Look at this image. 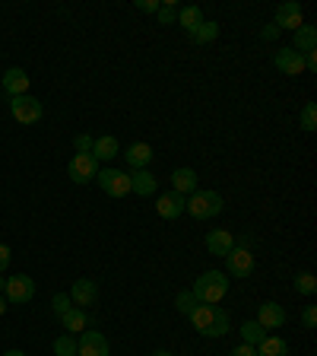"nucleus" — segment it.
<instances>
[{
	"mask_svg": "<svg viewBox=\"0 0 317 356\" xmlns=\"http://www.w3.org/2000/svg\"><path fill=\"white\" fill-rule=\"evenodd\" d=\"M140 13H158V7H162V0H136L134 3Z\"/></svg>",
	"mask_w": 317,
	"mask_h": 356,
	"instance_id": "35",
	"label": "nucleus"
},
{
	"mask_svg": "<svg viewBox=\"0 0 317 356\" xmlns=\"http://www.w3.org/2000/svg\"><path fill=\"white\" fill-rule=\"evenodd\" d=\"M67 175L73 178L76 185H89V182H96V175H98V162H96V156H92V153H76L73 160H70V166H67Z\"/></svg>",
	"mask_w": 317,
	"mask_h": 356,
	"instance_id": "6",
	"label": "nucleus"
},
{
	"mask_svg": "<svg viewBox=\"0 0 317 356\" xmlns=\"http://www.w3.org/2000/svg\"><path fill=\"white\" fill-rule=\"evenodd\" d=\"M264 337H266V328H260L257 321H244L242 325V341L248 344V347H257Z\"/></svg>",
	"mask_w": 317,
	"mask_h": 356,
	"instance_id": "27",
	"label": "nucleus"
},
{
	"mask_svg": "<svg viewBox=\"0 0 317 356\" xmlns=\"http://www.w3.org/2000/svg\"><path fill=\"white\" fill-rule=\"evenodd\" d=\"M212 315H216V305H203V303H200V305H197V309L188 315V319H190V325H194L197 331H203V328L212 321Z\"/></svg>",
	"mask_w": 317,
	"mask_h": 356,
	"instance_id": "26",
	"label": "nucleus"
},
{
	"mask_svg": "<svg viewBox=\"0 0 317 356\" xmlns=\"http://www.w3.org/2000/svg\"><path fill=\"white\" fill-rule=\"evenodd\" d=\"M127 175H130V194H140V197L156 194V175L150 169H134Z\"/></svg>",
	"mask_w": 317,
	"mask_h": 356,
	"instance_id": "15",
	"label": "nucleus"
},
{
	"mask_svg": "<svg viewBox=\"0 0 317 356\" xmlns=\"http://www.w3.org/2000/svg\"><path fill=\"white\" fill-rule=\"evenodd\" d=\"M260 38H266V42H270V38H280V29H276V26H266V29L260 32Z\"/></svg>",
	"mask_w": 317,
	"mask_h": 356,
	"instance_id": "40",
	"label": "nucleus"
},
{
	"mask_svg": "<svg viewBox=\"0 0 317 356\" xmlns=\"http://www.w3.org/2000/svg\"><path fill=\"white\" fill-rule=\"evenodd\" d=\"M184 204H188V197L178 194V191H168V194L158 197L156 210H158V217H162V220H178V217L184 213Z\"/></svg>",
	"mask_w": 317,
	"mask_h": 356,
	"instance_id": "11",
	"label": "nucleus"
},
{
	"mask_svg": "<svg viewBox=\"0 0 317 356\" xmlns=\"http://www.w3.org/2000/svg\"><path fill=\"white\" fill-rule=\"evenodd\" d=\"M172 191H178V194H194L197 191V172L194 169H174L172 172Z\"/></svg>",
	"mask_w": 317,
	"mask_h": 356,
	"instance_id": "18",
	"label": "nucleus"
},
{
	"mask_svg": "<svg viewBox=\"0 0 317 356\" xmlns=\"http://www.w3.org/2000/svg\"><path fill=\"white\" fill-rule=\"evenodd\" d=\"M216 35H219V23H210V19H203L190 32V38H194L197 45H210V42H216Z\"/></svg>",
	"mask_w": 317,
	"mask_h": 356,
	"instance_id": "25",
	"label": "nucleus"
},
{
	"mask_svg": "<svg viewBox=\"0 0 317 356\" xmlns=\"http://www.w3.org/2000/svg\"><path fill=\"white\" fill-rule=\"evenodd\" d=\"M232 248H235V235L228 232V229H210V232H206V251H210V255L226 258Z\"/></svg>",
	"mask_w": 317,
	"mask_h": 356,
	"instance_id": "12",
	"label": "nucleus"
},
{
	"mask_svg": "<svg viewBox=\"0 0 317 356\" xmlns=\"http://www.w3.org/2000/svg\"><path fill=\"white\" fill-rule=\"evenodd\" d=\"M178 3H174V0H162V7H158V23L162 26H172V23H178Z\"/></svg>",
	"mask_w": 317,
	"mask_h": 356,
	"instance_id": "28",
	"label": "nucleus"
},
{
	"mask_svg": "<svg viewBox=\"0 0 317 356\" xmlns=\"http://www.w3.org/2000/svg\"><path fill=\"white\" fill-rule=\"evenodd\" d=\"M302 325L308 328V331H314V328H317V309H314V305H308V309H305Z\"/></svg>",
	"mask_w": 317,
	"mask_h": 356,
	"instance_id": "36",
	"label": "nucleus"
},
{
	"mask_svg": "<svg viewBox=\"0 0 317 356\" xmlns=\"http://www.w3.org/2000/svg\"><path fill=\"white\" fill-rule=\"evenodd\" d=\"M118 153H121V144H118L111 134L96 137V144H92V156H96V162H98V160L108 162V160H114Z\"/></svg>",
	"mask_w": 317,
	"mask_h": 356,
	"instance_id": "17",
	"label": "nucleus"
},
{
	"mask_svg": "<svg viewBox=\"0 0 317 356\" xmlns=\"http://www.w3.org/2000/svg\"><path fill=\"white\" fill-rule=\"evenodd\" d=\"M10 258H13V255H10V248L0 242V271H7V267H10Z\"/></svg>",
	"mask_w": 317,
	"mask_h": 356,
	"instance_id": "37",
	"label": "nucleus"
},
{
	"mask_svg": "<svg viewBox=\"0 0 317 356\" xmlns=\"http://www.w3.org/2000/svg\"><path fill=\"white\" fill-rule=\"evenodd\" d=\"M190 293L197 296V303H203V305L222 303V296L228 293L226 273H222V271H206V273H200V277H197V283L190 287Z\"/></svg>",
	"mask_w": 317,
	"mask_h": 356,
	"instance_id": "1",
	"label": "nucleus"
},
{
	"mask_svg": "<svg viewBox=\"0 0 317 356\" xmlns=\"http://www.w3.org/2000/svg\"><path fill=\"white\" fill-rule=\"evenodd\" d=\"M61 321H64V331H67V334H76V331L83 334L86 328H89V315H86L83 309H76V305L70 312H64Z\"/></svg>",
	"mask_w": 317,
	"mask_h": 356,
	"instance_id": "21",
	"label": "nucleus"
},
{
	"mask_svg": "<svg viewBox=\"0 0 317 356\" xmlns=\"http://www.w3.org/2000/svg\"><path fill=\"white\" fill-rule=\"evenodd\" d=\"M70 299H73L76 309L96 305V299H98V287H96V280H76L73 287H70Z\"/></svg>",
	"mask_w": 317,
	"mask_h": 356,
	"instance_id": "14",
	"label": "nucleus"
},
{
	"mask_svg": "<svg viewBox=\"0 0 317 356\" xmlns=\"http://www.w3.org/2000/svg\"><path fill=\"white\" fill-rule=\"evenodd\" d=\"M305 70H317V51L305 54Z\"/></svg>",
	"mask_w": 317,
	"mask_h": 356,
	"instance_id": "39",
	"label": "nucleus"
},
{
	"mask_svg": "<svg viewBox=\"0 0 317 356\" xmlns=\"http://www.w3.org/2000/svg\"><path fill=\"white\" fill-rule=\"evenodd\" d=\"M295 51L298 54H311V51H317V29L314 26H298V29H295Z\"/></svg>",
	"mask_w": 317,
	"mask_h": 356,
	"instance_id": "20",
	"label": "nucleus"
},
{
	"mask_svg": "<svg viewBox=\"0 0 317 356\" xmlns=\"http://www.w3.org/2000/svg\"><path fill=\"white\" fill-rule=\"evenodd\" d=\"M3 287H7V280H3V277H0V293H3Z\"/></svg>",
	"mask_w": 317,
	"mask_h": 356,
	"instance_id": "44",
	"label": "nucleus"
},
{
	"mask_svg": "<svg viewBox=\"0 0 317 356\" xmlns=\"http://www.w3.org/2000/svg\"><path fill=\"white\" fill-rule=\"evenodd\" d=\"M76 356H108V341L98 331H83L76 341Z\"/></svg>",
	"mask_w": 317,
	"mask_h": 356,
	"instance_id": "9",
	"label": "nucleus"
},
{
	"mask_svg": "<svg viewBox=\"0 0 317 356\" xmlns=\"http://www.w3.org/2000/svg\"><path fill=\"white\" fill-rule=\"evenodd\" d=\"M7 305H10V303H7V299H3V296H0V315L7 312Z\"/></svg>",
	"mask_w": 317,
	"mask_h": 356,
	"instance_id": "41",
	"label": "nucleus"
},
{
	"mask_svg": "<svg viewBox=\"0 0 317 356\" xmlns=\"http://www.w3.org/2000/svg\"><path fill=\"white\" fill-rule=\"evenodd\" d=\"M276 29H298V26H302V3H295V0H286V3H280V7H276Z\"/></svg>",
	"mask_w": 317,
	"mask_h": 356,
	"instance_id": "10",
	"label": "nucleus"
},
{
	"mask_svg": "<svg viewBox=\"0 0 317 356\" xmlns=\"http://www.w3.org/2000/svg\"><path fill=\"white\" fill-rule=\"evenodd\" d=\"M302 128L308 130V134L311 130H317V105L314 102H308V105L302 108Z\"/></svg>",
	"mask_w": 317,
	"mask_h": 356,
	"instance_id": "32",
	"label": "nucleus"
},
{
	"mask_svg": "<svg viewBox=\"0 0 317 356\" xmlns=\"http://www.w3.org/2000/svg\"><path fill=\"white\" fill-rule=\"evenodd\" d=\"M98 188L105 191L108 197H127L130 194V175L127 172H118V169H102L96 175Z\"/></svg>",
	"mask_w": 317,
	"mask_h": 356,
	"instance_id": "4",
	"label": "nucleus"
},
{
	"mask_svg": "<svg viewBox=\"0 0 317 356\" xmlns=\"http://www.w3.org/2000/svg\"><path fill=\"white\" fill-rule=\"evenodd\" d=\"M200 23H203V10H200V7H181V10H178V26H184V29H188V35Z\"/></svg>",
	"mask_w": 317,
	"mask_h": 356,
	"instance_id": "24",
	"label": "nucleus"
},
{
	"mask_svg": "<svg viewBox=\"0 0 317 356\" xmlns=\"http://www.w3.org/2000/svg\"><path fill=\"white\" fill-rule=\"evenodd\" d=\"M3 356H26V353H23V350H7Z\"/></svg>",
	"mask_w": 317,
	"mask_h": 356,
	"instance_id": "42",
	"label": "nucleus"
},
{
	"mask_svg": "<svg viewBox=\"0 0 317 356\" xmlns=\"http://www.w3.org/2000/svg\"><path fill=\"white\" fill-rule=\"evenodd\" d=\"M70 303H73V299H70L67 293H57V296H54V299H51V305H54V312H57V315H64V312H70V309H73V305H70Z\"/></svg>",
	"mask_w": 317,
	"mask_h": 356,
	"instance_id": "33",
	"label": "nucleus"
},
{
	"mask_svg": "<svg viewBox=\"0 0 317 356\" xmlns=\"http://www.w3.org/2000/svg\"><path fill=\"white\" fill-rule=\"evenodd\" d=\"M226 267L232 277H251V271H254V255L248 251V245H244V248L235 245V248L226 255Z\"/></svg>",
	"mask_w": 317,
	"mask_h": 356,
	"instance_id": "8",
	"label": "nucleus"
},
{
	"mask_svg": "<svg viewBox=\"0 0 317 356\" xmlns=\"http://www.w3.org/2000/svg\"><path fill=\"white\" fill-rule=\"evenodd\" d=\"M254 353L257 356H289V344L282 341V337H270V334H266L264 341L254 347Z\"/></svg>",
	"mask_w": 317,
	"mask_h": 356,
	"instance_id": "22",
	"label": "nucleus"
},
{
	"mask_svg": "<svg viewBox=\"0 0 317 356\" xmlns=\"http://www.w3.org/2000/svg\"><path fill=\"white\" fill-rule=\"evenodd\" d=\"M92 144H96V140H92L89 134H76V137H73L76 153H92Z\"/></svg>",
	"mask_w": 317,
	"mask_h": 356,
	"instance_id": "34",
	"label": "nucleus"
},
{
	"mask_svg": "<svg viewBox=\"0 0 317 356\" xmlns=\"http://www.w3.org/2000/svg\"><path fill=\"white\" fill-rule=\"evenodd\" d=\"M228 325H232V321H228V315H226V312L216 309L212 321H210V325H206L200 334H203V337H226V334H228Z\"/></svg>",
	"mask_w": 317,
	"mask_h": 356,
	"instance_id": "23",
	"label": "nucleus"
},
{
	"mask_svg": "<svg viewBox=\"0 0 317 356\" xmlns=\"http://www.w3.org/2000/svg\"><path fill=\"white\" fill-rule=\"evenodd\" d=\"M228 356H257V353H254V347H248V344H242V347H235Z\"/></svg>",
	"mask_w": 317,
	"mask_h": 356,
	"instance_id": "38",
	"label": "nucleus"
},
{
	"mask_svg": "<svg viewBox=\"0 0 317 356\" xmlns=\"http://www.w3.org/2000/svg\"><path fill=\"white\" fill-rule=\"evenodd\" d=\"M184 210H188L194 220H212V217H219V213H222V194L197 188L194 194H188V204H184Z\"/></svg>",
	"mask_w": 317,
	"mask_h": 356,
	"instance_id": "2",
	"label": "nucleus"
},
{
	"mask_svg": "<svg viewBox=\"0 0 317 356\" xmlns=\"http://www.w3.org/2000/svg\"><path fill=\"white\" fill-rule=\"evenodd\" d=\"M257 325L266 328V331H276V328L286 325V312L280 303H264L257 309Z\"/></svg>",
	"mask_w": 317,
	"mask_h": 356,
	"instance_id": "13",
	"label": "nucleus"
},
{
	"mask_svg": "<svg viewBox=\"0 0 317 356\" xmlns=\"http://www.w3.org/2000/svg\"><path fill=\"white\" fill-rule=\"evenodd\" d=\"M54 356H76V337L73 334H61L54 341Z\"/></svg>",
	"mask_w": 317,
	"mask_h": 356,
	"instance_id": "29",
	"label": "nucleus"
},
{
	"mask_svg": "<svg viewBox=\"0 0 317 356\" xmlns=\"http://www.w3.org/2000/svg\"><path fill=\"white\" fill-rule=\"evenodd\" d=\"M10 112H13V118L19 124H35L42 121V115H45V108H42V102H38L35 96H16L13 102H10Z\"/></svg>",
	"mask_w": 317,
	"mask_h": 356,
	"instance_id": "5",
	"label": "nucleus"
},
{
	"mask_svg": "<svg viewBox=\"0 0 317 356\" xmlns=\"http://www.w3.org/2000/svg\"><path fill=\"white\" fill-rule=\"evenodd\" d=\"M32 296H35V280H32L29 273H16L3 287V299L10 305H23V303H29Z\"/></svg>",
	"mask_w": 317,
	"mask_h": 356,
	"instance_id": "3",
	"label": "nucleus"
},
{
	"mask_svg": "<svg viewBox=\"0 0 317 356\" xmlns=\"http://www.w3.org/2000/svg\"><path fill=\"white\" fill-rule=\"evenodd\" d=\"M152 356H172V353H168V350H156V353H152Z\"/></svg>",
	"mask_w": 317,
	"mask_h": 356,
	"instance_id": "43",
	"label": "nucleus"
},
{
	"mask_svg": "<svg viewBox=\"0 0 317 356\" xmlns=\"http://www.w3.org/2000/svg\"><path fill=\"white\" fill-rule=\"evenodd\" d=\"M273 67L282 70L286 76H298L305 74V54H298L295 48H282V51L273 54Z\"/></svg>",
	"mask_w": 317,
	"mask_h": 356,
	"instance_id": "7",
	"label": "nucleus"
},
{
	"mask_svg": "<svg viewBox=\"0 0 317 356\" xmlns=\"http://www.w3.org/2000/svg\"><path fill=\"white\" fill-rule=\"evenodd\" d=\"M124 160H127L130 169H146L152 160V146L150 144H130L127 150H124Z\"/></svg>",
	"mask_w": 317,
	"mask_h": 356,
	"instance_id": "19",
	"label": "nucleus"
},
{
	"mask_svg": "<svg viewBox=\"0 0 317 356\" xmlns=\"http://www.w3.org/2000/svg\"><path fill=\"white\" fill-rule=\"evenodd\" d=\"M3 90L10 92V99L26 96V92H29V76H26V70L23 67H10L7 74H3Z\"/></svg>",
	"mask_w": 317,
	"mask_h": 356,
	"instance_id": "16",
	"label": "nucleus"
},
{
	"mask_svg": "<svg viewBox=\"0 0 317 356\" xmlns=\"http://www.w3.org/2000/svg\"><path fill=\"white\" fill-rule=\"evenodd\" d=\"M295 293H302V296H314V293H317V280H314V273H298V277H295Z\"/></svg>",
	"mask_w": 317,
	"mask_h": 356,
	"instance_id": "31",
	"label": "nucleus"
},
{
	"mask_svg": "<svg viewBox=\"0 0 317 356\" xmlns=\"http://www.w3.org/2000/svg\"><path fill=\"white\" fill-rule=\"evenodd\" d=\"M197 305H200V303H197V296L190 293V289H184V293L174 296V309L181 312V315H190V312H194Z\"/></svg>",
	"mask_w": 317,
	"mask_h": 356,
	"instance_id": "30",
	"label": "nucleus"
}]
</instances>
